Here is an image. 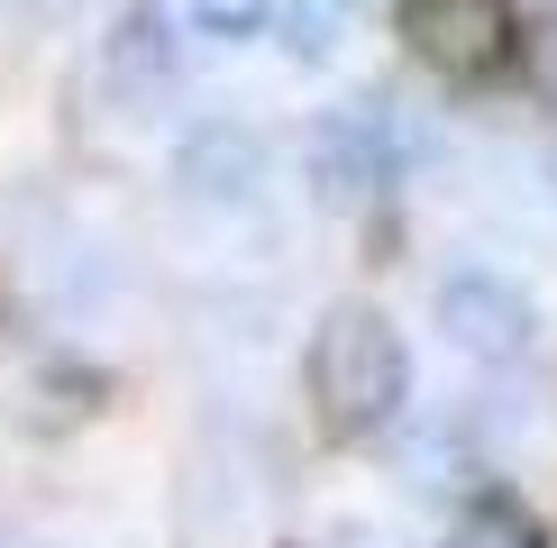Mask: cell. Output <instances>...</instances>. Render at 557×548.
<instances>
[{"label": "cell", "mask_w": 557, "mask_h": 548, "mask_svg": "<svg viewBox=\"0 0 557 548\" xmlns=\"http://www.w3.org/2000/svg\"><path fill=\"white\" fill-rule=\"evenodd\" d=\"M438 329H448L457 357L494 365V375L530 365V348H540V311H530V292L512 284V274H494V265H467V274L438 284Z\"/></svg>", "instance_id": "5"}, {"label": "cell", "mask_w": 557, "mask_h": 548, "mask_svg": "<svg viewBox=\"0 0 557 548\" xmlns=\"http://www.w3.org/2000/svg\"><path fill=\"white\" fill-rule=\"evenodd\" d=\"M274 512V475L265 448L247 429H211L193 439V466H183V539L193 548H257Z\"/></svg>", "instance_id": "2"}, {"label": "cell", "mask_w": 557, "mask_h": 548, "mask_svg": "<svg viewBox=\"0 0 557 548\" xmlns=\"http://www.w3.org/2000/svg\"><path fill=\"white\" fill-rule=\"evenodd\" d=\"M403 37L438 83H494L521 46L512 0H403Z\"/></svg>", "instance_id": "4"}, {"label": "cell", "mask_w": 557, "mask_h": 548, "mask_svg": "<svg viewBox=\"0 0 557 548\" xmlns=\"http://www.w3.org/2000/svg\"><path fill=\"white\" fill-rule=\"evenodd\" d=\"M174 192L201 220H257L265 211V137L247 120H201L174 147Z\"/></svg>", "instance_id": "6"}, {"label": "cell", "mask_w": 557, "mask_h": 548, "mask_svg": "<svg viewBox=\"0 0 557 548\" xmlns=\"http://www.w3.org/2000/svg\"><path fill=\"white\" fill-rule=\"evenodd\" d=\"M301 394H311L320 429L338 439H375L393 411L411 402V348L375 302H338L320 311L311 348H301Z\"/></svg>", "instance_id": "1"}, {"label": "cell", "mask_w": 557, "mask_h": 548, "mask_svg": "<svg viewBox=\"0 0 557 548\" xmlns=\"http://www.w3.org/2000/svg\"><path fill=\"white\" fill-rule=\"evenodd\" d=\"M101 91L128 110V120H156V110L183 91V37L165 10H128L101 46Z\"/></svg>", "instance_id": "7"}, {"label": "cell", "mask_w": 557, "mask_h": 548, "mask_svg": "<svg viewBox=\"0 0 557 548\" xmlns=\"http://www.w3.org/2000/svg\"><path fill=\"white\" fill-rule=\"evenodd\" d=\"M403 155H411V137L403 120H393V101H338V110H320V128H311V192L330 201V211H366V201H384V183L403 174Z\"/></svg>", "instance_id": "3"}, {"label": "cell", "mask_w": 557, "mask_h": 548, "mask_svg": "<svg viewBox=\"0 0 557 548\" xmlns=\"http://www.w3.org/2000/svg\"><path fill=\"white\" fill-rule=\"evenodd\" d=\"M28 10H55V0H28Z\"/></svg>", "instance_id": "10"}, {"label": "cell", "mask_w": 557, "mask_h": 548, "mask_svg": "<svg viewBox=\"0 0 557 548\" xmlns=\"http://www.w3.org/2000/svg\"><path fill=\"white\" fill-rule=\"evenodd\" d=\"M183 18H193L201 37H220V46H238V37H257L265 18H274V0H183Z\"/></svg>", "instance_id": "9"}, {"label": "cell", "mask_w": 557, "mask_h": 548, "mask_svg": "<svg viewBox=\"0 0 557 548\" xmlns=\"http://www.w3.org/2000/svg\"><path fill=\"white\" fill-rule=\"evenodd\" d=\"M438 548H548V531L521 512L512 494H475L467 512L448 521V539H438Z\"/></svg>", "instance_id": "8"}]
</instances>
